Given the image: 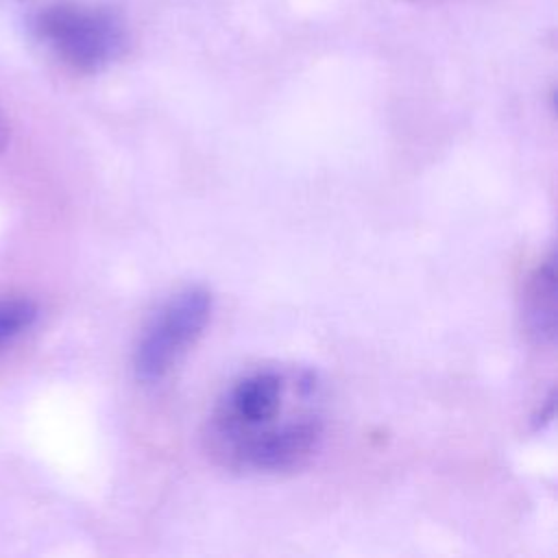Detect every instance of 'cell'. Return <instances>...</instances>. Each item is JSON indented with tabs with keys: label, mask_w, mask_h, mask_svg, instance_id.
<instances>
[{
	"label": "cell",
	"mask_w": 558,
	"mask_h": 558,
	"mask_svg": "<svg viewBox=\"0 0 558 558\" xmlns=\"http://www.w3.org/2000/svg\"><path fill=\"white\" fill-rule=\"evenodd\" d=\"M35 33L46 50L76 72H100L124 48V28L105 7L85 0H57L35 17Z\"/></svg>",
	"instance_id": "cell-2"
},
{
	"label": "cell",
	"mask_w": 558,
	"mask_h": 558,
	"mask_svg": "<svg viewBox=\"0 0 558 558\" xmlns=\"http://www.w3.org/2000/svg\"><path fill=\"white\" fill-rule=\"evenodd\" d=\"M525 325L534 338L549 342L556 336V259L549 255L532 272L525 288Z\"/></svg>",
	"instance_id": "cell-4"
},
{
	"label": "cell",
	"mask_w": 558,
	"mask_h": 558,
	"mask_svg": "<svg viewBox=\"0 0 558 558\" xmlns=\"http://www.w3.org/2000/svg\"><path fill=\"white\" fill-rule=\"evenodd\" d=\"M37 316L39 307L31 299H0V349L28 331Z\"/></svg>",
	"instance_id": "cell-5"
},
{
	"label": "cell",
	"mask_w": 558,
	"mask_h": 558,
	"mask_svg": "<svg viewBox=\"0 0 558 558\" xmlns=\"http://www.w3.org/2000/svg\"><path fill=\"white\" fill-rule=\"evenodd\" d=\"M9 142H11V126H9V120H7L4 111L0 109V153L7 148Z\"/></svg>",
	"instance_id": "cell-6"
},
{
	"label": "cell",
	"mask_w": 558,
	"mask_h": 558,
	"mask_svg": "<svg viewBox=\"0 0 558 558\" xmlns=\"http://www.w3.org/2000/svg\"><path fill=\"white\" fill-rule=\"evenodd\" d=\"M320 386L310 371L257 368L238 377L209 418L225 464L259 473L301 466L323 440Z\"/></svg>",
	"instance_id": "cell-1"
},
{
	"label": "cell",
	"mask_w": 558,
	"mask_h": 558,
	"mask_svg": "<svg viewBox=\"0 0 558 558\" xmlns=\"http://www.w3.org/2000/svg\"><path fill=\"white\" fill-rule=\"evenodd\" d=\"M211 316V294L205 288H187L174 294L146 325L133 368L137 379L150 384L166 377L172 366L201 338Z\"/></svg>",
	"instance_id": "cell-3"
}]
</instances>
